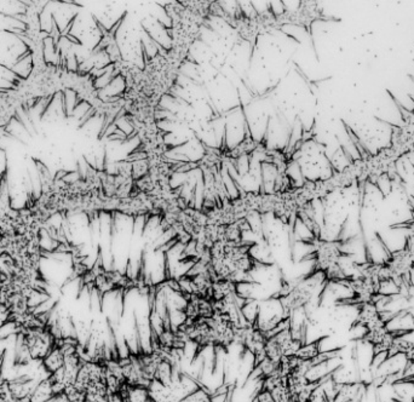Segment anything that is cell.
I'll list each match as a JSON object with an SVG mask.
<instances>
[{
    "mask_svg": "<svg viewBox=\"0 0 414 402\" xmlns=\"http://www.w3.org/2000/svg\"><path fill=\"white\" fill-rule=\"evenodd\" d=\"M223 116L226 121L224 149H228L227 152L229 153L240 146L247 137H251V134L241 105L229 110L228 113H226Z\"/></svg>",
    "mask_w": 414,
    "mask_h": 402,
    "instance_id": "obj_1",
    "label": "cell"
},
{
    "mask_svg": "<svg viewBox=\"0 0 414 402\" xmlns=\"http://www.w3.org/2000/svg\"><path fill=\"white\" fill-rule=\"evenodd\" d=\"M22 338L26 344L28 353L32 359L36 361H42V359L53 349L56 345V340L51 332L44 329H27L21 332Z\"/></svg>",
    "mask_w": 414,
    "mask_h": 402,
    "instance_id": "obj_2",
    "label": "cell"
},
{
    "mask_svg": "<svg viewBox=\"0 0 414 402\" xmlns=\"http://www.w3.org/2000/svg\"><path fill=\"white\" fill-rule=\"evenodd\" d=\"M56 397V392L52 387L51 378L47 377L39 381L29 397L31 402H51Z\"/></svg>",
    "mask_w": 414,
    "mask_h": 402,
    "instance_id": "obj_3",
    "label": "cell"
},
{
    "mask_svg": "<svg viewBox=\"0 0 414 402\" xmlns=\"http://www.w3.org/2000/svg\"><path fill=\"white\" fill-rule=\"evenodd\" d=\"M42 364L50 376L60 371L64 365V354H63L62 348L58 344L55 345L53 349L42 359Z\"/></svg>",
    "mask_w": 414,
    "mask_h": 402,
    "instance_id": "obj_4",
    "label": "cell"
},
{
    "mask_svg": "<svg viewBox=\"0 0 414 402\" xmlns=\"http://www.w3.org/2000/svg\"><path fill=\"white\" fill-rule=\"evenodd\" d=\"M327 338H328V334L322 336L320 338L313 340L310 343H306V344L302 345L293 356H295L300 361H310L313 359H315L316 356L321 354L322 343Z\"/></svg>",
    "mask_w": 414,
    "mask_h": 402,
    "instance_id": "obj_5",
    "label": "cell"
},
{
    "mask_svg": "<svg viewBox=\"0 0 414 402\" xmlns=\"http://www.w3.org/2000/svg\"><path fill=\"white\" fill-rule=\"evenodd\" d=\"M11 72L19 79H27L34 71V61L32 51H27L23 56L19 58L14 64H11Z\"/></svg>",
    "mask_w": 414,
    "mask_h": 402,
    "instance_id": "obj_6",
    "label": "cell"
},
{
    "mask_svg": "<svg viewBox=\"0 0 414 402\" xmlns=\"http://www.w3.org/2000/svg\"><path fill=\"white\" fill-rule=\"evenodd\" d=\"M63 394L67 397L69 402H85L86 401V397H88V394L84 392L83 389L77 387L75 383L66 388Z\"/></svg>",
    "mask_w": 414,
    "mask_h": 402,
    "instance_id": "obj_7",
    "label": "cell"
},
{
    "mask_svg": "<svg viewBox=\"0 0 414 402\" xmlns=\"http://www.w3.org/2000/svg\"><path fill=\"white\" fill-rule=\"evenodd\" d=\"M177 402H211L210 392L207 390L206 388L202 386L197 390Z\"/></svg>",
    "mask_w": 414,
    "mask_h": 402,
    "instance_id": "obj_8",
    "label": "cell"
},
{
    "mask_svg": "<svg viewBox=\"0 0 414 402\" xmlns=\"http://www.w3.org/2000/svg\"><path fill=\"white\" fill-rule=\"evenodd\" d=\"M85 402H108V399H107V397H99V395L88 394L86 401Z\"/></svg>",
    "mask_w": 414,
    "mask_h": 402,
    "instance_id": "obj_9",
    "label": "cell"
},
{
    "mask_svg": "<svg viewBox=\"0 0 414 402\" xmlns=\"http://www.w3.org/2000/svg\"><path fill=\"white\" fill-rule=\"evenodd\" d=\"M51 402H69L68 401L67 397L64 394H58L55 397V399Z\"/></svg>",
    "mask_w": 414,
    "mask_h": 402,
    "instance_id": "obj_10",
    "label": "cell"
},
{
    "mask_svg": "<svg viewBox=\"0 0 414 402\" xmlns=\"http://www.w3.org/2000/svg\"><path fill=\"white\" fill-rule=\"evenodd\" d=\"M162 402H170V401H162Z\"/></svg>",
    "mask_w": 414,
    "mask_h": 402,
    "instance_id": "obj_11",
    "label": "cell"
}]
</instances>
